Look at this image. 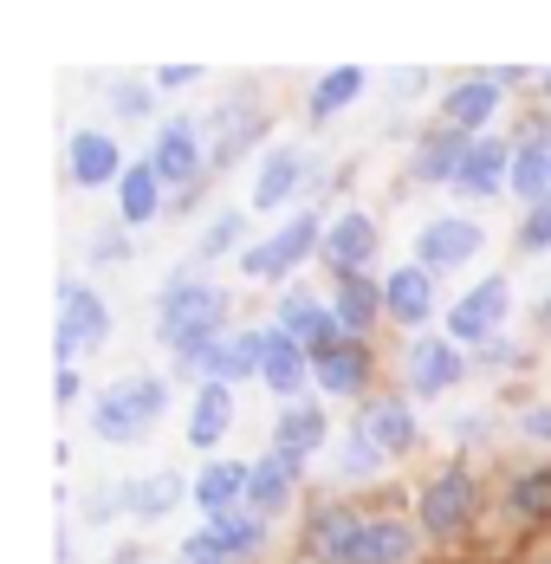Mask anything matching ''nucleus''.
I'll list each match as a JSON object with an SVG mask.
<instances>
[{
    "label": "nucleus",
    "mask_w": 551,
    "mask_h": 564,
    "mask_svg": "<svg viewBox=\"0 0 551 564\" xmlns=\"http://www.w3.org/2000/svg\"><path fill=\"white\" fill-rule=\"evenodd\" d=\"M305 552L318 564H415L422 539L396 512H357V507H318L305 525Z\"/></svg>",
    "instance_id": "obj_1"
},
{
    "label": "nucleus",
    "mask_w": 551,
    "mask_h": 564,
    "mask_svg": "<svg viewBox=\"0 0 551 564\" xmlns=\"http://www.w3.org/2000/svg\"><path fill=\"white\" fill-rule=\"evenodd\" d=\"M227 312H234V292H220V285L175 267L163 285V299H156V344H163L175 364H188L208 344L227 338Z\"/></svg>",
    "instance_id": "obj_2"
},
{
    "label": "nucleus",
    "mask_w": 551,
    "mask_h": 564,
    "mask_svg": "<svg viewBox=\"0 0 551 564\" xmlns=\"http://www.w3.org/2000/svg\"><path fill=\"white\" fill-rule=\"evenodd\" d=\"M169 415V383L163 377H117L91 402V435L110 448H137L156 422Z\"/></svg>",
    "instance_id": "obj_3"
},
{
    "label": "nucleus",
    "mask_w": 551,
    "mask_h": 564,
    "mask_svg": "<svg viewBox=\"0 0 551 564\" xmlns=\"http://www.w3.org/2000/svg\"><path fill=\"white\" fill-rule=\"evenodd\" d=\"M325 234H331V227L305 208V215H292V221L279 227L273 240L247 247V253H240V273H247V280H292L312 253H325Z\"/></svg>",
    "instance_id": "obj_4"
},
{
    "label": "nucleus",
    "mask_w": 551,
    "mask_h": 564,
    "mask_svg": "<svg viewBox=\"0 0 551 564\" xmlns=\"http://www.w3.org/2000/svg\"><path fill=\"white\" fill-rule=\"evenodd\" d=\"M506 312H512V280H506V273H487L480 285H467V292L447 305V338L467 344V350H480V344L499 338Z\"/></svg>",
    "instance_id": "obj_5"
},
{
    "label": "nucleus",
    "mask_w": 551,
    "mask_h": 564,
    "mask_svg": "<svg viewBox=\"0 0 551 564\" xmlns=\"http://www.w3.org/2000/svg\"><path fill=\"white\" fill-rule=\"evenodd\" d=\"M110 338V305L91 292L85 280H65L58 285V364H78L85 350H98V344Z\"/></svg>",
    "instance_id": "obj_6"
},
{
    "label": "nucleus",
    "mask_w": 551,
    "mask_h": 564,
    "mask_svg": "<svg viewBox=\"0 0 551 564\" xmlns=\"http://www.w3.org/2000/svg\"><path fill=\"white\" fill-rule=\"evenodd\" d=\"M474 507H480V494H474V474H467V460H454V467H441L435 480L422 487V532H435V539H461L467 525H474Z\"/></svg>",
    "instance_id": "obj_7"
},
{
    "label": "nucleus",
    "mask_w": 551,
    "mask_h": 564,
    "mask_svg": "<svg viewBox=\"0 0 551 564\" xmlns=\"http://www.w3.org/2000/svg\"><path fill=\"white\" fill-rule=\"evenodd\" d=\"M260 98L253 91H234V98H220L215 111H208V137H202V150H208V170H234L240 156H247V143H260Z\"/></svg>",
    "instance_id": "obj_8"
},
{
    "label": "nucleus",
    "mask_w": 551,
    "mask_h": 564,
    "mask_svg": "<svg viewBox=\"0 0 551 564\" xmlns=\"http://www.w3.org/2000/svg\"><path fill=\"white\" fill-rule=\"evenodd\" d=\"M163 188H195L202 170H208V150H202V130L188 123V117H169L163 130H156V143H150V156H143Z\"/></svg>",
    "instance_id": "obj_9"
},
{
    "label": "nucleus",
    "mask_w": 551,
    "mask_h": 564,
    "mask_svg": "<svg viewBox=\"0 0 551 564\" xmlns=\"http://www.w3.org/2000/svg\"><path fill=\"white\" fill-rule=\"evenodd\" d=\"M487 247V227L467 221V215H441L415 234V267H429V273H454V267H467L474 253Z\"/></svg>",
    "instance_id": "obj_10"
},
{
    "label": "nucleus",
    "mask_w": 551,
    "mask_h": 564,
    "mask_svg": "<svg viewBox=\"0 0 551 564\" xmlns=\"http://www.w3.org/2000/svg\"><path fill=\"white\" fill-rule=\"evenodd\" d=\"M377 215L370 208H344L325 234V260L337 280H370V260H377Z\"/></svg>",
    "instance_id": "obj_11"
},
{
    "label": "nucleus",
    "mask_w": 551,
    "mask_h": 564,
    "mask_svg": "<svg viewBox=\"0 0 551 564\" xmlns=\"http://www.w3.org/2000/svg\"><path fill=\"white\" fill-rule=\"evenodd\" d=\"M260 350H267V338L260 332H227L220 344H208L202 357H188V364H175L182 377H202V383H247V377H260Z\"/></svg>",
    "instance_id": "obj_12"
},
{
    "label": "nucleus",
    "mask_w": 551,
    "mask_h": 564,
    "mask_svg": "<svg viewBox=\"0 0 551 564\" xmlns=\"http://www.w3.org/2000/svg\"><path fill=\"white\" fill-rule=\"evenodd\" d=\"M350 429H357V435H370V442H377L389 460H396V454H415V442H422L415 402H402V395H364Z\"/></svg>",
    "instance_id": "obj_13"
},
{
    "label": "nucleus",
    "mask_w": 551,
    "mask_h": 564,
    "mask_svg": "<svg viewBox=\"0 0 551 564\" xmlns=\"http://www.w3.org/2000/svg\"><path fill=\"white\" fill-rule=\"evenodd\" d=\"M260 338H267V350H260V383L279 402H305V383H318L312 377V350L292 338V332H279V325H260Z\"/></svg>",
    "instance_id": "obj_14"
},
{
    "label": "nucleus",
    "mask_w": 551,
    "mask_h": 564,
    "mask_svg": "<svg viewBox=\"0 0 551 564\" xmlns=\"http://www.w3.org/2000/svg\"><path fill=\"white\" fill-rule=\"evenodd\" d=\"M273 325H279V332H292V338L305 344V350H312V364H318V357H331V350L344 344V325H337V312H331L325 299H312L305 285H292V292L279 299V318H273Z\"/></svg>",
    "instance_id": "obj_15"
},
{
    "label": "nucleus",
    "mask_w": 551,
    "mask_h": 564,
    "mask_svg": "<svg viewBox=\"0 0 551 564\" xmlns=\"http://www.w3.org/2000/svg\"><path fill=\"white\" fill-rule=\"evenodd\" d=\"M402 370H409V390L415 395H441V390H454V383L467 377V350H461L454 338H409Z\"/></svg>",
    "instance_id": "obj_16"
},
{
    "label": "nucleus",
    "mask_w": 551,
    "mask_h": 564,
    "mask_svg": "<svg viewBox=\"0 0 551 564\" xmlns=\"http://www.w3.org/2000/svg\"><path fill=\"white\" fill-rule=\"evenodd\" d=\"M247 487H253V460H208L188 480V500L208 512V519H234V512L247 507Z\"/></svg>",
    "instance_id": "obj_17"
},
{
    "label": "nucleus",
    "mask_w": 551,
    "mask_h": 564,
    "mask_svg": "<svg viewBox=\"0 0 551 564\" xmlns=\"http://www.w3.org/2000/svg\"><path fill=\"white\" fill-rule=\"evenodd\" d=\"M65 170H72V188H117L130 163H123L110 130H78L72 150H65Z\"/></svg>",
    "instance_id": "obj_18"
},
{
    "label": "nucleus",
    "mask_w": 551,
    "mask_h": 564,
    "mask_svg": "<svg viewBox=\"0 0 551 564\" xmlns=\"http://www.w3.org/2000/svg\"><path fill=\"white\" fill-rule=\"evenodd\" d=\"M331 442V415L318 402H285L273 422V454L285 460H299V467H312V454H325Z\"/></svg>",
    "instance_id": "obj_19"
},
{
    "label": "nucleus",
    "mask_w": 551,
    "mask_h": 564,
    "mask_svg": "<svg viewBox=\"0 0 551 564\" xmlns=\"http://www.w3.org/2000/svg\"><path fill=\"white\" fill-rule=\"evenodd\" d=\"M305 175H312V156H305L299 143H279L273 156L260 163V175H253V208H260V215L285 208V202H292L299 188H312Z\"/></svg>",
    "instance_id": "obj_20"
},
{
    "label": "nucleus",
    "mask_w": 551,
    "mask_h": 564,
    "mask_svg": "<svg viewBox=\"0 0 551 564\" xmlns=\"http://www.w3.org/2000/svg\"><path fill=\"white\" fill-rule=\"evenodd\" d=\"M499 188H512V143H499V137H474V150H467V163L454 175V195H474V202H487Z\"/></svg>",
    "instance_id": "obj_21"
},
{
    "label": "nucleus",
    "mask_w": 551,
    "mask_h": 564,
    "mask_svg": "<svg viewBox=\"0 0 551 564\" xmlns=\"http://www.w3.org/2000/svg\"><path fill=\"white\" fill-rule=\"evenodd\" d=\"M299 480H305V467L267 448L260 460H253V487H247V512H260V519H279V512H285L292 500H299Z\"/></svg>",
    "instance_id": "obj_22"
},
{
    "label": "nucleus",
    "mask_w": 551,
    "mask_h": 564,
    "mask_svg": "<svg viewBox=\"0 0 551 564\" xmlns=\"http://www.w3.org/2000/svg\"><path fill=\"white\" fill-rule=\"evenodd\" d=\"M512 195L526 208L551 202V130L545 123H526V137L512 143Z\"/></svg>",
    "instance_id": "obj_23"
},
{
    "label": "nucleus",
    "mask_w": 551,
    "mask_h": 564,
    "mask_svg": "<svg viewBox=\"0 0 551 564\" xmlns=\"http://www.w3.org/2000/svg\"><path fill=\"white\" fill-rule=\"evenodd\" d=\"M383 312L402 325V332H422V318L435 312V273H429V267H415V260H409V267H396V273L383 280Z\"/></svg>",
    "instance_id": "obj_24"
},
{
    "label": "nucleus",
    "mask_w": 551,
    "mask_h": 564,
    "mask_svg": "<svg viewBox=\"0 0 551 564\" xmlns=\"http://www.w3.org/2000/svg\"><path fill=\"white\" fill-rule=\"evenodd\" d=\"M467 150H474L467 130H454V123L429 130V137L415 143V156H409V182H447V188H454V175H461V163H467Z\"/></svg>",
    "instance_id": "obj_25"
},
{
    "label": "nucleus",
    "mask_w": 551,
    "mask_h": 564,
    "mask_svg": "<svg viewBox=\"0 0 551 564\" xmlns=\"http://www.w3.org/2000/svg\"><path fill=\"white\" fill-rule=\"evenodd\" d=\"M312 377H318V390L337 395V402H350V395L370 390V377H377V357H370V344H337L331 357L312 364Z\"/></svg>",
    "instance_id": "obj_26"
},
{
    "label": "nucleus",
    "mask_w": 551,
    "mask_h": 564,
    "mask_svg": "<svg viewBox=\"0 0 551 564\" xmlns=\"http://www.w3.org/2000/svg\"><path fill=\"white\" fill-rule=\"evenodd\" d=\"M494 111H499V85L487 78V72H480V78H461V85L441 98V117H447L454 130H467V137H474V130H487Z\"/></svg>",
    "instance_id": "obj_27"
},
{
    "label": "nucleus",
    "mask_w": 551,
    "mask_h": 564,
    "mask_svg": "<svg viewBox=\"0 0 551 564\" xmlns=\"http://www.w3.org/2000/svg\"><path fill=\"white\" fill-rule=\"evenodd\" d=\"M337 325H344V344H364L377 312H383V285L377 280H337V299H331Z\"/></svg>",
    "instance_id": "obj_28"
},
{
    "label": "nucleus",
    "mask_w": 551,
    "mask_h": 564,
    "mask_svg": "<svg viewBox=\"0 0 551 564\" xmlns=\"http://www.w3.org/2000/svg\"><path fill=\"white\" fill-rule=\"evenodd\" d=\"M234 429V390L227 383H202L195 409H188V448H220V435Z\"/></svg>",
    "instance_id": "obj_29"
},
{
    "label": "nucleus",
    "mask_w": 551,
    "mask_h": 564,
    "mask_svg": "<svg viewBox=\"0 0 551 564\" xmlns=\"http://www.w3.org/2000/svg\"><path fill=\"white\" fill-rule=\"evenodd\" d=\"M117 208H123V227H150L163 215V182L150 163H130L123 182H117Z\"/></svg>",
    "instance_id": "obj_30"
},
{
    "label": "nucleus",
    "mask_w": 551,
    "mask_h": 564,
    "mask_svg": "<svg viewBox=\"0 0 551 564\" xmlns=\"http://www.w3.org/2000/svg\"><path fill=\"white\" fill-rule=\"evenodd\" d=\"M364 78H370L364 65H337V72H325V78L312 85V98H305V117H312V123H331L350 98H364Z\"/></svg>",
    "instance_id": "obj_31"
},
{
    "label": "nucleus",
    "mask_w": 551,
    "mask_h": 564,
    "mask_svg": "<svg viewBox=\"0 0 551 564\" xmlns=\"http://www.w3.org/2000/svg\"><path fill=\"white\" fill-rule=\"evenodd\" d=\"M506 512H512L519 525L551 519V467H526V474H512V480H506Z\"/></svg>",
    "instance_id": "obj_32"
},
{
    "label": "nucleus",
    "mask_w": 551,
    "mask_h": 564,
    "mask_svg": "<svg viewBox=\"0 0 551 564\" xmlns=\"http://www.w3.org/2000/svg\"><path fill=\"white\" fill-rule=\"evenodd\" d=\"M240 227H247V215H240V208H220L215 221H208V234L195 240V253L182 260V273H195V267H215L220 253H234V247H240ZM240 253H247V247H240Z\"/></svg>",
    "instance_id": "obj_33"
},
{
    "label": "nucleus",
    "mask_w": 551,
    "mask_h": 564,
    "mask_svg": "<svg viewBox=\"0 0 551 564\" xmlns=\"http://www.w3.org/2000/svg\"><path fill=\"white\" fill-rule=\"evenodd\" d=\"M175 500H182V474H175V467H156V474L130 480V512H137V519H163Z\"/></svg>",
    "instance_id": "obj_34"
},
{
    "label": "nucleus",
    "mask_w": 551,
    "mask_h": 564,
    "mask_svg": "<svg viewBox=\"0 0 551 564\" xmlns=\"http://www.w3.org/2000/svg\"><path fill=\"white\" fill-rule=\"evenodd\" d=\"M220 532V545L234 552V564H247V558H260L267 552V519L260 512H234V519H208Z\"/></svg>",
    "instance_id": "obj_35"
},
{
    "label": "nucleus",
    "mask_w": 551,
    "mask_h": 564,
    "mask_svg": "<svg viewBox=\"0 0 551 564\" xmlns=\"http://www.w3.org/2000/svg\"><path fill=\"white\" fill-rule=\"evenodd\" d=\"M383 467H389V454L377 448L370 435H357V429H350V442L337 448V480H377Z\"/></svg>",
    "instance_id": "obj_36"
},
{
    "label": "nucleus",
    "mask_w": 551,
    "mask_h": 564,
    "mask_svg": "<svg viewBox=\"0 0 551 564\" xmlns=\"http://www.w3.org/2000/svg\"><path fill=\"white\" fill-rule=\"evenodd\" d=\"M519 253L532 260V253H551V202H539V208H526V221H519Z\"/></svg>",
    "instance_id": "obj_37"
},
{
    "label": "nucleus",
    "mask_w": 551,
    "mask_h": 564,
    "mask_svg": "<svg viewBox=\"0 0 551 564\" xmlns=\"http://www.w3.org/2000/svg\"><path fill=\"white\" fill-rule=\"evenodd\" d=\"M182 564H234V552L220 545L215 525H202V532H188V539H182Z\"/></svg>",
    "instance_id": "obj_38"
},
{
    "label": "nucleus",
    "mask_w": 551,
    "mask_h": 564,
    "mask_svg": "<svg viewBox=\"0 0 551 564\" xmlns=\"http://www.w3.org/2000/svg\"><path fill=\"white\" fill-rule=\"evenodd\" d=\"M85 260H91V267H123V260H130V234H123V227H98V240L85 247Z\"/></svg>",
    "instance_id": "obj_39"
},
{
    "label": "nucleus",
    "mask_w": 551,
    "mask_h": 564,
    "mask_svg": "<svg viewBox=\"0 0 551 564\" xmlns=\"http://www.w3.org/2000/svg\"><path fill=\"white\" fill-rule=\"evenodd\" d=\"M110 111H117V117H150V111H156V91L123 78V85H110Z\"/></svg>",
    "instance_id": "obj_40"
},
{
    "label": "nucleus",
    "mask_w": 551,
    "mask_h": 564,
    "mask_svg": "<svg viewBox=\"0 0 551 564\" xmlns=\"http://www.w3.org/2000/svg\"><path fill=\"white\" fill-rule=\"evenodd\" d=\"M487 429H494V415H480V409H474V415H454V422H447V435H454L461 448H474V442H487Z\"/></svg>",
    "instance_id": "obj_41"
},
{
    "label": "nucleus",
    "mask_w": 551,
    "mask_h": 564,
    "mask_svg": "<svg viewBox=\"0 0 551 564\" xmlns=\"http://www.w3.org/2000/svg\"><path fill=\"white\" fill-rule=\"evenodd\" d=\"M519 435L526 442H551V409H526L519 415Z\"/></svg>",
    "instance_id": "obj_42"
},
{
    "label": "nucleus",
    "mask_w": 551,
    "mask_h": 564,
    "mask_svg": "<svg viewBox=\"0 0 551 564\" xmlns=\"http://www.w3.org/2000/svg\"><path fill=\"white\" fill-rule=\"evenodd\" d=\"M195 78H202L195 65H163V72H156V91H182V85H195Z\"/></svg>",
    "instance_id": "obj_43"
},
{
    "label": "nucleus",
    "mask_w": 551,
    "mask_h": 564,
    "mask_svg": "<svg viewBox=\"0 0 551 564\" xmlns=\"http://www.w3.org/2000/svg\"><path fill=\"white\" fill-rule=\"evenodd\" d=\"M58 402H65V409H72V402H78V364H58Z\"/></svg>",
    "instance_id": "obj_44"
},
{
    "label": "nucleus",
    "mask_w": 551,
    "mask_h": 564,
    "mask_svg": "<svg viewBox=\"0 0 551 564\" xmlns=\"http://www.w3.org/2000/svg\"><path fill=\"white\" fill-rule=\"evenodd\" d=\"M487 78H494L499 91H519V85H526L532 72H526V65H499V72H487Z\"/></svg>",
    "instance_id": "obj_45"
},
{
    "label": "nucleus",
    "mask_w": 551,
    "mask_h": 564,
    "mask_svg": "<svg viewBox=\"0 0 551 564\" xmlns=\"http://www.w3.org/2000/svg\"><path fill=\"white\" fill-rule=\"evenodd\" d=\"M396 91H402V98H422V91H429V72H396Z\"/></svg>",
    "instance_id": "obj_46"
},
{
    "label": "nucleus",
    "mask_w": 551,
    "mask_h": 564,
    "mask_svg": "<svg viewBox=\"0 0 551 564\" xmlns=\"http://www.w3.org/2000/svg\"><path fill=\"white\" fill-rule=\"evenodd\" d=\"M110 564H156V552H143V545H117V558Z\"/></svg>",
    "instance_id": "obj_47"
},
{
    "label": "nucleus",
    "mask_w": 551,
    "mask_h": 564,
    "mask_svg": "<svg viewBox=\"0 0 551 564\" xmlns=\"http://www.w3.org/2000/svg\"><path fill=\"white\" fill-rule=\"evenodd\" d=\"M539 91H545V105H551V72H539Z\"/></svg>",
    "instance_id": "obj_48"
},
{
    "label": "nucleus",
    "mask_w": 551,
    "mask_h": 564,
    "mask_svg": "<svg viewBox=\"0 0 551 564\" xmlns=\"http://www.w3.org/2000/svg\"><path fill=\"white\" fill-rule=\"evenodd\" d=\"M545 325H551V299H545Z\"/></svg>",
    "instance_id": "obj_49"
}]
</instances>
